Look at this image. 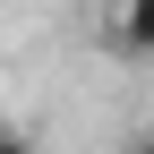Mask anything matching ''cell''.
Wrapping results in <instances>:
<instances>
[{"label":"cell","instance_id":"277c9868","mask_svg":"<svg viewBox=\"0 0 154 154\" xmlns=\"http://www.w3.org/2000/svg\"><path fill=\"white\" fill-rule=\"evenodd\" d=\"M137 69H146V77H154V43H146V51H137Z\"/></svg>","mask_w":154,"mask_h":154},{"label":"cell","instance_id":"6da1fadb","mask_svg":"<svg viewBox=\"0 0 154 154\" xmlns=\"http://www.w3.org/2000/svg\"><path fill=\"white\" fill-rule=\"evenodd\" d=\"M111 43L137 60V51L154 43V0H120V9H111Z\"/></svg>","mask_w":154,"mask_h":154},{"label":"cell","instance_id":"7a4b0ae2","mask_svg":"<svg viewBox=\"0 0 154 154\" xmlns=\"http://www.w3.org/2000/svg\"><path fill=\"white\" fill-rule=\"evenodd\" d=\"M0 154H34V137H17V128H0Z\"/></svg>","mask_w":154,"mask_h":154},{"label":"cell","instance_id":"3957f363","mask_svg":"<svg viewBox=\"0 0 154 154\" xmlns=\"http://www.w3.org/2000/svg\"><path fill=\"white\" fill-rule=\"evenodd\" d=\"M120 154H154V128H137V137H128V146H120Z\"/></svg>","mask_w":154,"mask_h":154}]
</instances>
